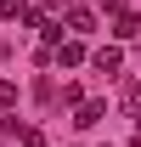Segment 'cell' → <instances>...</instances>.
<instances>
[{"label":"cell","instance_id":"obj_1","mask_svg":"<svg viewBox=\"0 0 141 147\" xmlns=\"http://www.w3.org/2000/svg\"><path fill=\"white\" fill-rule=\"evenodd\" d=\"M107 17H113V34H119V40H136L141 34V17L130 11V6H119V0L107 6Z\"/></svg>","mask_w":141,"mask_h":147},{"label":"cell","instance_id":"obj_3","mask_svg":"<svg viewBox=\"0 0 141 147\" xmlns=\"http://www.w3.org/2000/svg\"><path fill=\"white\" fill-rule=\"evenodd\" d=\"M90 62H96L102 74H119V68H124V51H119V45H102V51L90 57Z\"/></svg>","mask_w":141,"mask_h":147},{"label":"cell","instance_id":"obj_2","mask_svg":"<svg viewBox=\"0 0 141 147\" xmlns=\"http://www.w3.org/2000/svg\"><path fill=\"white\" fill-rule=\"evenodd\" d=\"M102 119H107V102H79V119H73V125L90 130V125H102Z\"/></svg>","mask_w":141,"mask_h":147},{"label":"cell","instance_id":"obj_5","mask_svg":"<svg viewBox=\"0 0 141 147\" xmlns=\"http://www.w3.org/2000/svg\"><path fill=\"white\" fill-rule=\"evenodd\" d=\"M68 28H73V34H90V28H96V17H90V11L79 6V0L68 6Z\"/></svg>","mask_w":141,"mask_h":147},{"label":"cell","instance_id":"obj_7","mask_svg":"<svg viewBox=\"0 0 141 147\" xmlns=\"http://www.w3.org/2000/svg\"><path fill=\"white\" fill-rule=\"evenodd\" d=\"M0 17H28V6L23 0H0Z\"/></svg>","mask_w":141,"mask_h":147},{"label":"cell","instance_id":"obj_9","mask_svg":"<svg viewBox=\"0 0 141 147\" xmlns=\"http://www.w3.org/2000/svg\"><path fill=\"white\" fill-rule=\"evenodd\" d=\"M136 147H141V113H136Z\"/></svg>","mask_w":141,"mask_h":147},{"label":"cell","instance_id":"obj_8","mask_svg":"<svg viewBox=\"0 0 141 147\" xmlns=\"http://www.w3.org/2000/svg\"><path fill=\"white\" fill-rule=\"evenodd\" d=\"M11 102H17V85H11V79H0V108H11Z\"/></svg>","mask_w":141,"mask_h":147},{"label":"cell","instance_id":"obj_4","mask_svg":"<svg viewBox=\"0 0 141 147\" xmlns=\"http://www.w3.org/2000/svg\"><path fill=\"white\" fill-rule=\"evenodd\" d=\"M6 136H17L23 147H40L45 136H40V125H17V119H6Z\"/></svg>","mask_w":141,"mask_h":147},{"label":"cell","instance_id":"obj_6","mask_svg":"<svg viewBox=\"0 0 141 147\" xmlns=\"http://www.w3.org/2000/svg\"><path fill=\"white\" fill-rule=\"evenodd\" d=\"M56 62H62V68H79V62H85V45H79V40H68V45L56 51Z\"/></svg>","mask_w":141,"mask_h":147}]
</instances>
